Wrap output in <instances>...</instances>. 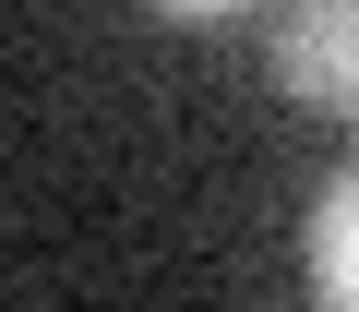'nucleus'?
I'll list each match as a JSON object with an SVG mask.
<instances>
[{
	"label": "nucleus",
	"mask_w": 359,
	"mask_h": 312,
	"mask_svg": "<svg viewBox=\"0 0 359 312\" xmlns=\"http://www.w3.org/2000/svg\"><path fill=\"white\" fill-rule=\"evenodd\" d=\"M156 13H240V0H156Z\"/></svg>",
	"instance_id": "nucleus-3"
},
{
	"label": "nucleus",
	"mask_w": 359,
	"mask_h": 312,
	"mask_svg": "<svg viewBox=\"0 0 359 312\" xmlns=\"http://www.w3.org/2000/svg\"><path fill=\"white\" fill-rule=\"evenodd\" d=\"M276 84L299 108H323V120H359V0H287Z\"/></svg>",
	"instance_id": "nucleus-1"
},
{
	"label": "nucleus",
	"mask_w": 359,
	"mask_h": 312,
	"mask_svg": "<svg viewBox=\"0 0 359 312\" xmlns=\"http://www.w3.org/2000/svg\"><path fill=\"white\" fill-rule=\"evenodd\" d=\"M311 300L323 312H359V169L311 204Z\"/></svg>",
	"instance_id": "nucleus-2"
}]
</instances>
